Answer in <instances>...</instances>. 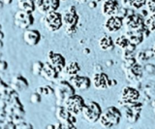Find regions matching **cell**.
<instances>
[{
  "label": "cell",
  "instance_id": "cell-46",
  "mask_svg": "<svg viewBox=\"0 0 155 129\" xmlns=\"http://www.w3.org/2000/svg\"><path fill=\"white\" fill-rule=\"evenodd\" d=\"M78 2H86V1H89V0H76Z\"/></svg>",
  "mask_w": 155,
  "mask_h": 129
},
{
  "label": "cell",
  "instance_id": "cell-37",
  "mask_svg": "<svg viewBox=\"0 0 155 129\" xmlns=\"http://www.w3.org/2000/svg\"><path fill=\"white\" fill-rule=\"evenodd\" d=\"M21 121H23L22 117H18V116H17V114H13V122L16 124V125Z\"/></svg>",
  "mask_w": 155,
  "mask_h": 129
},
{
  "label": "cell",
  "instance_id": "cell-45",
  "mask_svg": "<svg viewBox=\"0 0 155 129\" xmlns=\"http://www.w3.org/2000/svg\"><path fill=\"white\" fill-rule=\"evenodd\" d=\"M3 6H4V3L1 1V0H0V9H2V8H3Z\"/></svg>",
  "mask_w": 155,
  "mask_h": 129
},
{
  "label": "cell",
  "instance_id": "cell-8",
  "mask_svg": "<svg viewBox=\"0 0 155 129\" xmlns=\"http://www.w3.org/2000/svg\"><path fill=\"white\" fill-rule=\"evenodd\" d=\"M123 25L126 27V30L129 31L143 29L144 26V18L134 11L123 18Z\"/></svg>",
  "mask_w": 155,
  "mask_h": 129
},
{
  "label": "cell",
  "instance_id": "cell-7",
  "mask_svg": "<svg viewBox=\"0 0 155 129\" xmlns=\"http://www.w3.org/2000/svg\"><path fill=\"white\" fill-rule=\"evenodd\" d=\"M14 22L17 27L25 30L34 23V17L30 12L18 10L14 15Z\"/></svg>",
  "mask_w": 155,
  "mask_h": 129
},
{
  "label": "cell",
  "instance_id": "cell-39",
  "mask_svg": "<svg viewBox=\"0 0 155 129\" xmlns=\"http://www.w3.org/2000/svg\"><path fill=\"white\" fill-rule=\"evenodd\" d=\"M96 4H97V2L95 1V0H89V1H88V7L91 8V9H93V8L96 7Z\"/></svg>",
  "mask_w": 155,
  "mask_h": 129
},
{
  "label": "cell",
  "instance_id": "cell-10",
  "mask_svg": "<svg viewBox=\"0 0 155 129\" xmlns=\"http://www.w3.org/2000/svg\"><path fill=\"white\" fill-rule=\"evenodd\" d=\"M139 97H140V92L137 88L132 87H125L122 88L120 92L119 103L121 105H123L127 103L136 102L139 100Z\"/></svg>",
  "mask_w": 155,
  "mask_h": 129
},
{
  "label": "cell",
  "instance_id": "cell-3",
  "mask_svg": "<svg viewBox=\"0 0 155 129\" xmlns=\"http://www.w3.org/2000/svg\"><path fill=\"white\" fill-rule=\"evenodd\" d=\"M102 108L100 105L95 101L85 102L84 108L81 110V117L87 122L94 123L99 121V118L102 114Z\"/></svg>",
  "mask_w": 155,
  "mask_h": 129
},
{
  "label": "cell",
  "instance_id": "cell-47",
  "mask_svg": "<svg viewBox=\"0 0 155 129\" xmlns=\"http://www.w3.org/2000/svg\"><path fill=\"white\" fill-rule=\"evenodd\" d=\"M3 48V42H2V40H0V49H2Z\"/></svg>",
  "mask_w": 155,
  "mask_h": 129
},
{
  "label": "cell",
  "instance_id": "cell-2",
  "mask_svg": "<svg viewBox=\"0 0 155 129\" xmlns=\"http://www.w3.org/2000/svg\"><path fill=\"white\" fill-rule=\"evenodd\" d=\"M75 88L70 84L69 81L63 80L58 82L54 88V95L56 98L57 106H63L66 99L70 97L71 95L75 94Z\"/></svg>",
  "mask_w": 155,
  "mask_h": 129
},
{
  "label": "cell",
  "instance_id": "cell-12",
  "mask_svg": "<svg viewBox=\"0 0 155 129\" xmlns=\"http://www.w3.org/2000/svg\"><path fill=\"white\" fill-rule=\"evenodd\" d=\"M91 82L95 88L100 90H106L111 87V80L108 77V75L103 72L95 73L92 77Z\"/></svg>",
  "mask_w": 155,
  "mask_h": 129
},
{
  "label": "cell",
  "instance_id": "cell-15",
  "mask_svg": "<svg viewBox=\"0 0 155 129\" xmlns=\"http://www.w3.org/2000/svg\"><path fill=\"white\" fill-rule=\"evenodd\" d=\"M124 71H125L126 77H127V79L132 83H139V81L142 79L143 74L144 72L143 67L139 62L135 63L134 65L131 66V67L125 69Z\"/></svg>",
  "mask_w": 155,
  "mask_h": 129
},
{
  "label": "cell",
  "instance_id": "cell-9",
  "mask_svg": "<svg viewBox=\"0 0 155 129\" xmlns=\"http://www.w3.org/2000/svg\"><path fill=\"white\" fill-rule=\"evenodd\" d=\"M36 9L43 15L56 11L59 7L60 0H34Z\"/></svg>",
  "mask_w": 155,
  "mask_h": 129
},
{
  "label": "cell",
  "instance_id": "cell-11",
  "mask_svg": "<svg viewBox=\"0 0 155 129\" xmlns=\"http://www.w3.org/2000/svg\"><path fill=\"white\" fill-rule=\"evenodd\" d=\"M121 2L118 0H103L101 6V12L106 17L117 15L119 9L121 8Z\"/></svg>",
  "mask_w": 155,
  "mask_h": 129
},
{
  "label": "cell",
  "instance_id": "cell-25",
  "mask_svg": "<svg viewBox=\"0 0 155 129\" xmlns=\"http://www.w3.org/2000/svg\"><path fill=\"white\" fill-rule=\"evenodd\" d=\"M18 4L19 10H22V11L33 13L34 10L36 9L34 0H18Z\"/></svg>",
  "mask_w": 155,
  "mask_h": 129
},
{
  "label": "cell",
  "instance_id": "cell-20",
  "mask_svg": "<svg viewBox=\"0 0 155 129\" xmlns=\"http://www.w3.org/2000/svg\"><path fill=\"white\" fill-rule=\"evenodd\" d=\"M126 37L128 38V40L130 41L131 44H133L135 46H139L140 44H142L144 40V34H143V30L140 29V30H126L125 32Z\"/></svg>",
  "mask_w": 155,
  "mask_h": 129
},
{
  "label": "cell",
  "instance_id": "cell-31",
  "mask_svg": "<svg viewBox=\"0 0 155 129\" xmlns=\"http://www.w3.org/2000/svg\"><path fill=\"white\" fill-rule=\"evenodd\" d=\"M54 94V88H52L50 85H45L43 87V93L42 95H45V96H51V95Z\"/></svg>",
  "mask_w": 155,
  "mask_h": 129
},
{
  "label": "cell",
  "instance_id": "cell-49",
  "mask_svg": "<svg viewBox=\"0 0 155 129\" xmlns=\"http://www.w3.org/2000/svg\"><path fill=\"white\" fill-rule=\"evenodd\" d=\"M1 28H2V25H0V30H1Z\"/></svg>",
  "mask_w": 155,
  "mask_h": 129
},
{
  "label": "cell",
  "instance_id": "cell-19",
  "mask_svg": "<svg viewBox=\"0 0 155 129\" xmlns=\"http://www.w3.org/2000/svg\"><path fill=\"white\" fill-rule=\"evenodd\" d=\"M59 72L53 67V66L50 63V62H45L43 66V69H42V72L41 75L44 79H46L48 81H51V82H53L55 81L58 77H59Z\"/></svg>",
  "mask_w": 155,
  "mask_h": 129
},
{
  "label": "cell",
  "instance_id": "cell-13",
  "mask_svg": "<svg viewBox=\"0 0 155 129\" xmlns=\"http://www.w3.org/2000/svg\"><path fill=\"white\" fill-rule=\"evenodd\" d=\"M68 81L70 82V84L75 88V89L78 90H84L88 89L91 85V80L88 77H84V76H80V75H73L71 77L68 78Z\"/></svg>",
  "mask_w": 155,
  "mask_h": 129
},
{
  "label": "cell",
  "instance_id": "cell-41",
  "mask_svg": "<svg viewBox=\"0 0 155 129\" xmlns=\"http://www.w3.org/2000/svg\"><path fill=\"white\" fill-rule=\"evenodd\" d=\"M47 128H51V129H55V126L52 125V124H48V125H47Z\"/></svg>",
  "mask_w": 155,
  "mask_h": 129
},
{
  "label": "cell",
  "instance_id": "cell-32",
  "mask_svg": "<svg viewBox=\"0 0 155 129\" xmlns=\"http://www.w3.org/2000/svg\"><path fill=\"white\" fill-rule=\"evenodd\" d=\"M143 70L145 73H147L148 75H153L155 73V65L151 63H147L143 66Z\"/></svg>",
  "mask_w": 155,
  "mask_h": 129
},
{
  "label": "cell",
  "instance_id": "cell-30",
  "mask_svg": "<svg viewBox=\"0 0 155 129\" xmlns=\"http://www.w3.org/2000/svg\"><path fill=\"white\" fill-rule=\"evenodd\" d=\"M41 96L42 95L41 94H39V93H37L36 91L34 92V93H32L31 94V96H30V102L32 103V104H34V105H36V104H39L41 102Z\"/></svg>",
  "mask_w": 155,
  "mask_h": 129
},
{
  "label": "cell",
  "instance_id": "cell-29",
  "mask_svg": "<svg viewBox=\"0 0 155 129\" xmlns=\"http://www.w3.org/2000/svg\"><path fill=\"white\" fill-rule=\"evenodd\" d=\"M147 10L150 16H155V0H147Z\"/></svg>",
  "mask_w": 155,
  "mask_h": 129
},
{
  "label": "cell",
  "instance_id": "cell-14",
  "mask_svg": "<svg viewBox=\"0 0 155 129\" xmlns=\"http://www.w3.org/2000/svg\"><path fill=\"white\" fill-rule=\"evenodd\" d=\"M123 18H121L119 16H110L107 18L106 22H104V27L105 29L110 32V33H114L120 30L123 26Z\"/></svg>",
  "mask_w": 155,
  "mask_h": 129
},
{
  "label": "cell",
  "instance_id": "cell-23",
  "mask_svg": "<svg viewBox=\"0 0 155 129\" xmlns=\"http://www.w3.org/2000/svg\"><path fill=\"white\" fill-rule=\"evenodd\" d=\"M80 70H81V67H80L79 63L76 62V61H71V62H69V63H67L65 65V67H64V69L62 70L61 73L64 74L65 76H67V77L69 78L73 75L78 74L80 72Z\"/></svg>",
  "mask_w": 155,
  "mask_h": 129
},
{
  "label": "cell",
  "instance_id": "cell-22",
  "mask_svg": "<svg viewBox=\"0 0 155 129\" xmlns=\"http://www.w3.org/2000/svg\"><path fill=\"white\" fill-rule=\"evenodd\" d=\"M99 47L104 51H113L114 48V42L113 41V38L107 34L103 35L99 40Z\"/></svg>",
  "mask_w": 155,
  "mask_h": 129
},
{
  "label": "cell",
  "instance_id": "cell-21",
  "mask_svg": "<svg viewBox=\"0 0 155 129\" xmlns=\"http://www.w3.org/2000/svg\"><path fill=\"white\" fill-rule=\"evenodd\" d=\"M11 88L16 91H21V90H24L28 88V82L21 75H15L12 78Z\"/></svg>",
  "mask_w": 155,
  "mask_h": 129
},
{
  "label": "cell",
  "instance_id": "cell-36",
  "mask_svg": "<svg viewBox=\"0 0 155 129\" xmlns=\"http://www.w3.org/2000/svg\"><path fill=\"white\" fill-rule=\"evenodd\" d=\"M8 68V63L5 60L0 59V72H5Z\"/></svg>",
  "mask_w": 155,
  "mask_h": 129
},
{
  "label": "cell",
  "instance_id": "cell-38",
  "mask_svg": "<svg viewBox=\"0 0 155 129\" xmlns=\"http://www.w3.org/2000/svg\"><path fill=\"white\" fill-rule=\"evenodd\" d=\"M6 106H7L6 100H4L3 98H0V109H5Z\"/></svg>",
  "mask_w": 155,
  "mask_h": 129
},
{
  "label": "cell",
  "instance_id": "cell-44",
  "mask_svg": "<svg viewBox=\"0 0 155 129\" xmlns=\"http://www.w3.org/2000/svg\"><path fill=\"white\" fill-rule=\"evenodd\" d=\"M89 52H90V50H89V49H84V54H87V55H88Z\"/></svg>",
  "mask_w": 155,
  "mask_h": 129
},
{
  "label": "cell",
  "instance_id": "cell-42",
  "mask_svg": "<svg viewBox=\"0 0 155 129\" xmlns=\"http://www.w3.org/2000/svg\"><path fill=\"white\" fill-rule=\"evenodd\" d=\"M151 50H152V52H153V55L155 57V44L151 47Z\"/></svg>",
  "mask_w": 155,
  "mask_h": 129
},
{
  "label": "cell",
  "instance_id": "cell-50",
  "mask_svg": "<svg viewBox=\"0 0 155 129\" xmlns=\"http://www.w3.org/2000/svg\"><path fill=\"white\" fill-rule=\"evenodd\" d=\"M0 58H1V54H0Z\"/></svg>",
  "mask_w": 155,
  "mask_h": 129
},
{
  "label": "cell",
  "instance_id": "cell-17",
  "mask_svg": "<svg viewBox=\"0 0 155 129\" xmlns=\"http://www.w3.org/2000/svg\"><path fill=\"white\" fill-rule=\"evenodd\" d=\"M23 41L28 46H37L41 41V33L36 29H25L23 32Z\"/></svg>",
  "mask_w": 155,
  "mask_h": 129
},
{
  "label": "cell",
  "instance_id": "cell-28",
  "mask_svg": "<svg viewBox=\"0 0 155 129\" xmlns=\"http://www.w3.org/2000/svg\"><path fill=\"white\" fill-rule=\"evenodd\" d=\"M44 63L41 61H35L32 65V74L34 76H40L42 69H43Z\"/></svg>",
  "mask_w": 155,
  "mask_h": 129
},
{
  "label": "cell",
  "instance_id": "cell-27",
  "mask_svg": "<svg viewBox=\"0 0 155 129\" xmlns=\"http://www.w3.org/2000/svg\"><path fill=\"white\" fill-rule=\"evenodd\" d=\"M144 26L150 32L155 31V16H147L144 18Z\"/></svg>",
  "mask_w": 155,
  "mask_h": 129
},
{
  "label": "cell",
  "instance_id": "cell-51",
  "mask_svg": "<svg viewBox=\"0 0 155 129\" xmlns=\"http://www.w3.org/2000/svg\"><path fill=\"white\" fill-rule=\"evenodd\" d=\"M62 1H65V0H62Z\"/></svg>",
  "mask_w": 155,
  "mask_h": 129
},
{
  "label": "cell",
  "instance_id": "cell-40",
  "mask_svg": "<svg viewBox=\"0 0 155 129\" xmlns=\"http://www.w3.org/2000/svg\"><path fill=\"white\" fill-rule=\"evenodd\" d=\"M1 1L4 3V5H10L12 3V0H1Z\"/></svg>",
  "mask_w": 155,
  "mask_h": 129
},
{
  "label": "cell",
  "instance_id": "cell-33",
  "mask_svg": "<svg viewBox=\"0 0 155 129\" xmlns=\"http://www.w3.org/2000/svg\"><path fill=\"white\" fill-rule=\"evenodd\" d=\"M10 88H10L7 84H5L3 82V80L0 78V94H3V93L8 92Z\"/></svg>",
  "mask_w": 155,
  "mask_h": 129
},
{
  "label": "cell",
  "instance_id": "cell-5",
  "mask_svg": "<svg viewBox=\"0 0 155 129\" xmlns=\"http://www.w3.org/2000/svg\"><path fill=\"white\" fill-rule=\"evenodd\" d=\"M44 25L48 31L55 32L58 31L63 25L62 22V14L58 13L57 11H52L45 15L44 17Z\"/></svg>",
  "mask_w": 155,
  "mask_h": 129
},
{
  "label": "cell",
  "instance_id": "cell-43",
  "mask_svg": "<svg viewBox=\"0 0 155 129\" xmlns=\"http://www.w3.org/2000/svg\"><path fill=\"white\" fill-rule=\"evenodd\" d=\"M3 38H4V34H3V32L0 30V40H3Z\"/></svg>",
  "mask_w": 155,
  "mask_h": 129
},
{
  "label": "cell",
  "instance_id": "cell-6",
  "mask_svg": "<svg viewBox=\"0 0 155 129\" xmlns=\"http://www.w3.org/2000/svg\"><path fill=\"white\" fill-rule=\"evenodd\" d=\"M84 104H85V101L84 100V98L75 93L66 99V101L64 102L63 106H65V108L72 114L78 116V114H80L81 113V110L84 108Z\"/></svg>",
  "mask_w": 155,
  "mask_h": 129
},
{
  "label": "cell",
  "instance_id": "cell-16",
  "mask_svg": "<svg viewBox=\"0 0 155 129\" xmlns=\"http://www.w3.org/2000/svg\"><path fill=\"white\" fill-rule=\"evenodd\" d=\"M47 58H48V62H50L58 72L59 73L62 72V70L64 69L66 65V60L64 58V56H62L60 54L54 52L53 51H50L47 55Z\"/></svg>",
  "mask_w": 155,
  "mask_h": 129
},
{
  "label": "cell",
  "instance_id": "cell-26",
  "mask_svg": "<svg viewBox=\"0 0 155 129\" xmlns=\"http://www.w3.org/2000/svg\"><path fill=\"white\" fill-rule=\"evenodd\" d=\"M130 41L128 40V38L126 37L125 34H122V35H120L118 36L116 39L114 40V46L116 47H118L119 49H121L122 51L126 50L127 48L130 46Z\"/></svg>",
  "mask_w": 155,
  "mask_h": 129
},
{
  "label": "cell",
  "instance_id": "cell-48",
  "mask_svg": "<svg viewBox=\"0 0 155 129\" xmlns=\"http://www.w3.org/2000/svg\"><path fill=\"white\" fill-rule=\"evenodd\" d=\"M95 1H96V2H99V1H101V0H95Z\"/></svg>",
  "mask_w": 155,
  "mask_h": 129
},
{
  "label": "cell",
  "instance_id": "cell-1",
  "mask_svg": "<svg viewBox=\"0 0 155 129\" xmlns=\"http://www.w3.org/2000/svg\"><path fill=\"white\" fill-rule=\"evenodd\" d=\"M121 117H122L121 110L114 106H110L102 112L101 117L99 118V122L102 127L111 128L116 126L120 122Z\"/></svg>",
  "mask_w": 155,
  "mask_h": 129
},
{
  "label": "cell",
  "instance_id": "cell-18",
  "mask_svg": "<svg viewBox=\"0 0 155 129\" xmlns=\"http://www.w3.org/2000/svg\"><path fill=\"white\" fill-rule=\"evenodd\" d=\"M55 117L62 123H75L76 116L72 114L65 106H57L55 110Z\"/></svg>",
  "mask_w": 155,
  "mask_h": 129
},
{
  "label": "cell",
  "instance_id": "cell-34",
  "mask_svg": "<svg viewBox=\"0 0 155 129\" xmlns=\"http://www.w3.org/2000/svg\"><path fill=\"white\" fill-rule=\"evenodd\" d=\"M30 128H33V126L26 121H21L18 124H17V129H30Z\"/></svg>",
  "mask_w": 155,
  "mask_h": 129
},
{
  "label": "cell",
  "instance_id": "cell-4",
  "mask_svg": "<svg viewBox=\"0 0 155 129\" xmlns=\"http://www.w3.org/2000/svg\"><path fill=\"white\" fill-rule=\"evenodd\" d=\"M79 15L77 14L76 8L70 6L68 10L62 14V22L65 26V31L67 34L72 35L77 30V25L79 22Z\"/></svg>",
  "mask_w": 155,
  "mask_h": 129
},
{
  "label": "cell",
  "instance_id": "cell-24",
  "mask_svg": "<svg viewBox=\"0 0 155 129\" xmlns=\"http://www.w3.org/2000/svg\"><path fill=\"white\" fill-rule=\"evenodd\" d=\"M145 3L147 0H121V5L126 8H131L134 10H140L142 9Z\"/></svg>",
  "mask_w": 155,
  "mask_h": 129
},
{
  "label": "cell",
  "instance_id": "cell-35",
  "mask_svg": "<svg viewBox=\"0 0 155 129\" xmlns=\"http://www.w3.org/2000/svg\"><path fill=\"white\" fill-rule=\"evenodd\" d=\"M17 114V116H18V117L24 116V110H23V108L14 107V114Z\"/></svg>",
  "mask_w": 155,
  "mask_h": 129
}]
</instances>
